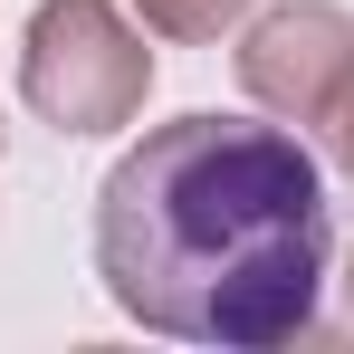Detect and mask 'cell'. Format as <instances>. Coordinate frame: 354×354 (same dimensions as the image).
I'll return each instance as SVG.
<instances>
[{
	"label": "cell",
	"instance_id": "obj_4",
	"mask_svg": "<svg viewBox=\"0 0 354 354\" xmlns=\"http://www.w3.org/2000/svg\"><path fill=\"white\" fill-rule=\"evenodd\" d=\"M249 10H259V0H134V19H144L153 39H173V48H211V39H230Z\"/></svg>",
	"mask_w": 354,
	"mask_h": 354
},
{
	"label": "cell",
	"instance_id": "obj_3",
	"mask_svg": "<svg viewBox=\"0 0 354 354\" xmlns=\"http://www.w3.org/2000/svg\"><path fill=\"white\" fill-rule=\"evenodd\" d=\"M239 86L249 106H268L278 124H335V106L354 96V10L335 0H288L239 19Z\"/></svg>",
	"mask_w": 354,
	"mask_h": 354
},
{
	"label": "cell",
	"instance_id": "obj_2",
	"mask_svg": "<svg viewBox=\"0 0 354 354\" xmlns=\"http://www.w3.org/2000/svg\"><path fill=\"white\" fill-rule=\"evenodd\" d=\"M19 96L58 134H124L153 96L144 19H124L115 0H39L19 39Z\"/></svg>",
	"mask_w": 354,
	"mask_h": 354
},
{
	"label": "cell",
	"instance_id": "obj_6",
	"mask_svg": "<svg viewBox=\"0 0 354 354\" xmlns=\"http://www.w3.org/2000/svg\"><path fill=\"white\" fill-rule=\"evenodd\" d=\"M345 297H354V278H345Z\"/></svg>",
	"mask_w": 354,
	"mask_h": 354
},
{
	"label": "cell",
	"instance_id": "obj_1",
	"mask_svg": "<svg viewBox=\"0 0 354 354\" xmlns=\"http://www.w3.org/2000/svg\"><path fill=\"white\" fill-rule=\"evenodd\" d=\"M335 259L326 173L297 124L173 115L144 124L96 192V278L144 335L173 345H297Z\"/></svg>",
	"mask_w": 354,
	"mask_h": 354
},
{
	"label": "cell",
	"instance_id": "obj_5",
	"mask_svg": "<svg viewBox=\"0 0 354 354\" xmlns=\"http://www.w3.org/2000/svg\"><path fill=\"white\" fill-rule=\"evenodd\" d=\"M326 144H335V163H345V173H354V96H345V106H335V124H326Z\"/></svg>",
	"mask_w": 354,
	"mask_h": 354
}]
</instances>
